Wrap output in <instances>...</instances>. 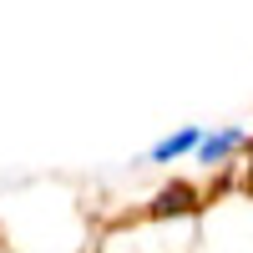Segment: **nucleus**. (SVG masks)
<instances>
[{"label": "nucleus", "mask_w": 253, "mask_h": 253, "mask_svg": "<svg viewBox=\"0 0 253 253\" xmlns=\"http://www.w3.org/2000/svg\"><path fill=\"white\" fill-rule=\"evenodd\" d=\"M238 142H243V132H218V137H203V142H198V157L213 167V162H223L228 152H233Z\"/></svg>", "instance_id": "f257e3e1"}, {"label": "nucleus", "mask_w": 253, "mask_h": 253, "mask_svg": "<svg viewBox=\"0 0 253 253\" xmlns=\"http://www.w3.org/2000/svg\"><path fill=\"white\" fill-rule=\"evenodd\" d=\"M248 193H253V162H248Z\"/></svg>", "instance_id": "7ed1b4c3"}, {"label": "nucleus", "mask_w": 253, "mask_h": 253, "mask_svg": "<svg viewBox=\"0 0 253 253\" xmlns=\"http://www.w3.org/2000/svg\"><path fill=\"white\" fill-rule=\"evenodd\" d=\"M187 147H198V132H177V137H167V142H157L152 147V162H172V157H182Z\"/></svg>", "instance_id": "f03ea898"}]
</instances>
